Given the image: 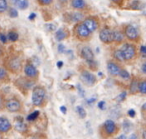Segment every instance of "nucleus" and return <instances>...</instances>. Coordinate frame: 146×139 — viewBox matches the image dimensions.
Segmentation results:
<instances>
[{
	"instance_id": "obj_8",
	"label": "nucleus",
	"mask_w": 146,
	"mask_h": 139,
	"mask_svg": "<svg viewBox=\"0 0 146 139\" xmlns=\"http://www.w3.org/2000/svg\"><path fill=\"white\" fill-rule=\"evenodd\" d=\"M80 80L82 81V83H84L87 86H93L96 83V81H97V79H96V76L92 72H90L88 70H83L80 73Z\"/></svg>"
},
{
	"instance_id": "obj_25",
	"label": "nucleus",
	"mask_w": 146,
	"mask_h": 139,
	"mask_svg": "<svg viewBox=\"0 0 146 139\" xmlns=\"http://www.w3.org/2000/svg\"><path fill=\"white\" fill-rule=\"evenodd\" d=\"M8 10V3L6 0H0V14Z\"/></svg>"
},
{
	"instance_id": "obj_23",
	"label": "nucleus",
	"mask_w": 146,
	"mask_h": 139,
	"mask_svg": "<svg viewBox=\"0 0 146 139\" xmlns=\"http://www.w3.org/2000/svg\"><path fill=\"white\" fill-rule=\"evenodd\" d=\"M8 79V73L7 70L3 67H0V82H5Z\"/></svg>"
},
{
	"instance_id": "obj_44",
	"label": "nucleus",
	"mask_w": 146,
	"mask_h": 139,
	"mask_svg": "<svg viewBox=\"0 0 146 139\" xmlns=\"http://www.w3.org/2000/svg\"><path fill=\"white\" fill-rule=\"evenodd\" d=\"M33 18H35V14H34V13H31L30 16H29V19H30V20H32Z\"/></svg>"
},
{
	"instance_id": "obj_21",
	"label": "nucleus",
	"mask_w": 146,
	"mask_h": 139,
	"mask_svg": "<svg viewBox=\"0 0 146 139\" xmlns=\"http://www.w3.org/2000/svg\"><path fill=\"white\" fill-rule=\"evenodd\" d=\"M113 57L114 59H115L116 61H118V62H125V60H124V57H123V54H122L121 50L120 49H116L115 51L113 52Z\"/></svg>"
},
{
	"instance_id": "obj_5",
	"label": "nucleus",
	"mask_w": 146,
	"mask_h": 139,
	"mask_svg": "<svg viewBox=\"0 0 146 139\" xmlns=\"http://www.w3.org/2000/svg\"><path fill=\"white\" fill-rule=\"evenodd\" d=\"M4 108L11 113L20 112L22 110V103L16 97H11V98L5 100Z\"/></svg>"
},
{
	"instance_id": "obj_1",
	"label": "nucleus",
	"mask_w": 146,
	"mask_h": 139,
	"mask_svg": "<svg viewBox=\"0 0 146 139\" xmlns=\"http://www.w3.org/2000/svg\"><path fill=\"white\" fill-rule=\"evenodd\" d=\"M92 33L85 27V25L81 22H78L73 27V35L76 39L80 41H87L91 38Z\"/></svg>"
},
{
	"instance_id": "obj_16",
	"label": "nucleus",
	"mask_w": 146,
	"mask_h": 139,
	"mask_svg": "<svg viewBox=\"0 0 146 139\" xmlns=\"http://www.w3.org/2000/svg\"><path fill=\"white\" fill-rule=\"evenodd\" d=\"M124 40H125V37H124L123 31H121L120 29H113V42L121 44Z\"/></svg>"
},
{
	"instance_id": "obj_24",
	"label": "nucleus",
	"mask_w": 146,
	"mask_h": 139,
	"mask_svg": "<svg viewBox=\"0 0 146 139\" xmlns=\"http://www.w3.org/2000/svg\"><path fill=\"white\" fill-rule=\"evenodd\" d=\"M138 92L141 93L142 95H145L146 93V81L141 80L138 82Z\"/></svg>"
},
{
	"instance_id": "obj_2",
	"label": "nucleus",
	"mask_w": 146,
	"mask_h": 139,
	"mask_svg": "<svg viewBox=\"0 0 146 139\" xmlns=\"http://www.w3.org/2000/svg\"><path fill=\"white\" fill-rule=\"evenodd\" d=\"M46 98V90L44 87L37 85L32 90V103L35 106H42Z\"/></svg>"
},
{
	"instance_id": "obj_34",
	"label": "nucleus",
	"mask_w": 146,
	"mask_h": 139,
	"mask_svg": "<svg viewBox=\"0 0 146 139\" xmlns=\"http://www.w3.org/2000/svg\"><path fill=\"white\" fill-rule=\"evenodd\" d=\"M0 41L2 43H6L7 42V37L5 36L4 34H2V33H0Z\"/></svg>"
},
{
	"instance_id": "obj_38",
	"label": "nucleus",
	"mask_w": 146,
	"mask_h": 139,
	"mask_svg": "<svg viewBox=\"0 0 146 139\" xmlns=\"http://www.w3.org/2000/svg\"><path fill=\"white\" fill-rule=\"evenodd\" d=\"M104 105H105V102H104V101H100V102L98 103V107H99L100 109H103Z\"/></svg>"
},
{
	"instance_id": "obj_14",
	"label": "nucleus",
	"mask_w": 146,
	"mask_h": 139,
	"mask_svg": "<svg viewBox=\"0 0 146 139\" xmlns=\"http://www.w3.org/2000/svg\"><path fill=\"white\" fill-rule=\"evenodd\" d=\"M12 128V124L6 117H0V134H5Z\"/></svg>"
},
{
	"instance_id": "obj_41",
	"label": "nucleus",
	"mask_w": 146,
	"mask_h": 139,
	"mask_svg": "<svg viewBox=\"0 0 146 139\" xmlns=\"http://www.w3.org/2000/svg\"><path fill=\"white\" fill-rule=\"evenodd\" d=\"M111 1L116 3V4H121V2H122V0H111Z\"/></svg>"
},
{
	"instance_id": "obj_26",
	"label": "nucleus",
	"mask_w": 146,
	"mask_h": 139,
	"mask_svg": "<svg viewBox=\"0 0 146 139\" xmlns=\"http://www.w3.org/2000/svg\"><path fill=\"white\" fill-rule=\"evenodd\" d=\"M118 76L121 77L123 80H129V79H130L129 72H128L127 70H125V69H122V68H121V70H120L119 75H118Z\"/></svg>"
},
{
	"instance_id": "obj_28",
	"label": "nucleus",
	"mask_w": 146,
	"mask_h": 139,
	"mask_svg": "<svg viewBox=\"0 0 146 139\" xmlns=\"http://www.w3.org/2000/svg\"><path fill=\"white\" fill-rule=\"evenodd\" d=\"M76 112H77V114L79 115V117H81V118H85L86 117V111L82 106L76 107Z\"/></svg>"
},
{
	"instance_id": "obj_45",
	"label": "nucleus",
	"mask_w": 146,
	"mask_h": 139,
	"mask_svg": "<svg viewBox=\"0 0 146 139\" xmlns=\"http://www.w3.org/2000/svg\"><path fill=\"white\" fill-rule=\"evenodd\" d=\"M61 110H62V112H63V113H66V108H65L64 106L61 107Z\"/></svg>"
},
{
	"instance_id": "obj_12",
	"label": "nucleus",
	"mask_w": 146,
	"mask_h": 139,
	"mask_svg": "<svg viewBox=\"0 0 146 139\" xmlns=\"http://www.w3.org/2000/svg\"><path fill=\"white\" fill-rule=\"evenodd\" d=\"M14 128L17 132L21 133V134H25L27 132L28 126L22 117H16L14 120Z\"/></svg>"
},
{
	"instance_id": "obj_4",
	"label": "nucleus",
	"mask_w": 146,
	"mask_h": 139,
	"mask_svg": "<svg viewBox=\"0 0 146 139\" xmlns=\"http://www.w3.org/2000/svg\"><path fill=\"white\" fill-rule=\"evenodd\" d=\"M124 37L127 38L130 42H137L140 39L139 29L133 24H127L123 28Z\"/></svg>"
},
{
	"instance_id": "obj_33",
	"label": "nucleus",
	"mask_w": 146,
	"mask_h": 139,
	"mask_svg": "<svg viewBox=\"0 0 146 139\" xmlns=\"http://www.w3.org/2000/svg\"><path fill=\"white\" fill-rule=\"evenodd\" d=\"M117 139H136V137H135V135H132L131 137H127L125 134H122V135H120Z\"/></svg>"
},
{
	"instance_id": "obj_42",
	"label": "nucleus",
	"mask_w": 146,
	"mask_h": 139,
	"mask_svg": "<svg viewBox=\"0 0 146 139\" xmlns=\"http://www.w3.org/2000/svg\"><path fill=\"white\" fill-rule=\"evenodd\" d=\"M142 72L146 73V64H145V63H144V64L142 65Z\"/></svg>"
},
{
	"instance_id": "obj_30",
	"label": "nucleus",
	"mask_w": 146,
	"mask_h": 139,
	"mask_svg": "<svg viewBox=\"0 0 146 139\" xmlns=\"http://www.w3.org/2000/svg\"><path fill=\"white\" fill-rule=\"evenodd\" d=\"M27 6H28V0H21V2L18 7L23 10V9L27 8Z\"/></svg>"
},
{
	"instance_id": "obj_46",
	"label": "nucleus",
	"mask_w": 146,
	"mask_h": 139,
	"mask_svg": "<svg viewBox=\"0 0 146 139\" xmlns=\"http://www.w3.org/2000/svg\"><path fill=\"white\" fill-rule=\"evenodd\" d=\"M62 61H59V62L58 63H57V66H58V67H61V66H62Z\"/></svg>"
},
{
	"instance_id": "obj_15",
	"label": "nucleus",
	"mask_w": 146,
	"mask_h": 139,
	"mask_svg": "<svg viewBox=\"0 0 146 139\" xmlns=\"http://www.w3.org/2000/svg\"><path fill=\"white\" fill-rule=\"evenodd\" d=\"M107 70L111 76H118L121 70V67L115 62V61H108L107 62Z\"/></svg>"
},
{
	"instance_id": "obj_13",
	"label": "nucleus",
	"mask_w": 146,
	"mask_h": 139,
	"mask_svg": "<svg viewBox=\"0 0 146 139\" xmlns=\"http://www.w3.org/2000/svg\"><path fill=\"white\" fill-rule=\"evenodd\" d=\"M80 56H81L86 62L94 60V53L89 46H83L80 49Z\"/></svg>"
},
{
	"instance_id": "obj_40",
	"label": "nucleus",
	"mask_w": 146,
	"mask_h": 139,
	"mask_svg": "<svg viewBox=\"0 0 146 139\" xmlns=\"http://www.w3.org/2000/svg\"><path fill=\"white\" fill-rule=\"evenodd\" d=\"M4 54V49H3V47L0 45V57L2 56V55Z\"/></svg>"
},
{
	"instance_id": "obj_6",
	"label": "nucleus",
	"mask_w": 146,
	"mask_h": 139,
	"mask_svg": "<svg viewBox=\"0 0 146 139\" xmlns=\"http://www.w3.org/2000/svg\"><path fill=\"white\" fill-rule=\"evenodd\" d=\"M5 65H6L7 69L12 73L20 72L23 66L22 60L18 56H12L10 58H8V60L6 61V64Z\"/></svg>"
},
{
	"instance_id": "obj_11",
	"label": "nucleus",
	"mask_w": 146,
	"mask_h": 139,
	"mask_svg": "<svg viewBox=\"0 0 146 139\" xmlns=\"http://www.w3.org/2000/svg\"><path fill=\"white\" fill-rule=\"evenodd\" d=\"M23 71H24L25 76L30 79H36L39 75V72H38V70H37L36 66L33 65L32 63H30V62L26 63V64L24 65Z\"/></svg>"
},
{
	"instance_id": "obj_17",
	"label": "nucleus",
	"mask_w": 146,
	"mask_h": 139,
	"mask_svg": "<svg viewBox=\"0 0 146 139\" xmlns=\"http://www.w3.org/2000/svg\"><path fill=\"white\" fill-rule=\"evenodd\" d=\"M67 37H68V32H67V29L65 28H59L55 32V38L57 41H62L66 39Z\"/></svg>"
},
{
	"instance_id": "obj_20",
	"label": "nucleus",
	"mask_w": 146,
	"mask_h": 139,
	"mask_svg": "<svg viewBox=\"0 0 146 139\" xmlns=\"http://www.w3.org/2000/svg\"><path fill=\"white\" fill-rule=\"evenodd\" d=\"M138 82L139 81L136 80V79H133L130 83V86H129V92L131 94H136L138 92Z\"/></svg>"
},
{
	"instance_id": "obj_18",
	"label": "nucleus",
	"mask_w": 146,
	"mask_h": 139,
	"mask_svg": "<svg viewBox=\"0 0 146 139\" xmlns=\"http://www.w3.org/2000/svg\"><path fill=\"white\" fill-rule=\"evenodd\" d=\"M69 16V21L72 23H78L81 22L83 19V14L80 12H72L68 15Z\"/></svg>"
},
{
	"instance_id": "obj_37",
	"label": "nucleus",
	"mask_w": 146,
	"mask_h": 139,
	"mask_svg": "<svg viewBox=\"0 0 146 139\" xmlns=\"http://www.w3.org/2000/svg\"><path fill=\"white\" fill-rule=\"evenodd\" d=\"M13 2V4L15 5V6H17L18 7L19 6V4H20V2H21V0H11Z\"/></svg>"
},
{
	"instance_id": "obj_29",
	"label": "nucleus",
	"mask_w": 146,
	"mask_h": 139,
	"mask_svg": "<svg viewBox=\"0 0 146 139\" xmlns=\"http://www.w3.org/2000/svg\"><path fill=\"white\" fill-rule=\"evenodd\" d=\"M8 14L11 18H15V17L18 16V11H17L16 8H14V7H11V8L8 9Z\"/></svg>"
},
{
	"instance_id": "obj_32",
	"label": "nucleus",
	"mask_w": 146,
	"mask_h": 139,
	"mask_svg": "<svg viewBox=\"0 0 146 139\" xmlns=\"http://www.w3.org/2000/svg\"><path fill=\"white\" fill-rule=\"evenodd\" d=\"M4 104H5V99L2 95H0V111H2L4 109Z\"/></svg>"
},
{
	"instance_id": "obj_22",
	"label": "nucleus",
	"mask_w": 146,
	"mask_h": 139,
	"mask_svg": "<svg viewBox=\"0 0 146 139\" xmlns=\"http://www.w3.org/2000/svg\"><path fill=\"white\" fill-rule=\"evenodd\" d=\"M18 38H19V35L16 31L11 30L8 32V35H7V40L11 41V42H15V41L18 40Z\"/></svg>"
},
{
	"instance_id": "obj_35",
	"label": "nucleus",
	"mask_w": 146,
	"mask_h": 139,
	"mask_svg": "<svg viewBox=\"0 0 146 139\" xmlns=\"http://www.w3.org/2000/svg\"><path fill=\"white\" fill-rule=\"evenodd\" d=\"M140 52L142 53V56H145L146 55V47L142 45V46L140 47Z\"/></svg>"
},
{
	"instance_id": "obj_27",
	"label": "nucleus",
	"mask_w": 146,
	"mask_h": 139,
	"mask_svg": "<svg viewBox=\"0 0 146 139\" xmlns=\"http://www.w3.org/2000/svg\"><path fill=\"white\" fill-rule=\"evenodd\" d=\"M38 116H39V111L35 110V111H33V112H31L30 114L27 116V120L28 121H34L38 118Z\"/></svg>"
},
{
	"instance_id": "obj_7",
	"label": "nucleus",
	"mask_w": 146,
	"mask_h": 139,
	"mask_svg": "<svg viewBox=\"0 0 146 139\" xmlns=\"http://www.w3.org/2000/svg\"><path fill=\"white\" fill-rule=\"evenodd\" d=\"M99 38L104 44H111L113 42V29L109 27H104L100 30Z\"/></svg>"
},
{
	"instance_id": "obj_36",
	"label": "nucleus",
	"mask_w": 146,
	"mask_h": 139,
	"mask_svg": "<svg viewBox=\"0 0 146 139\" xmlns=\"http://www.w3.org/2000/svg\"><path fill=\"white\" fill-rule=\"evenodd\" d=\"M128 115H129L130 117H134L135 116V111H134L133 109H130V110L128 111Z\"/></svg>"
},
{
	"instance_id": "obj_39",
	"label": "nucleus",
	"mask_w": 146,
	"mask_h": 139,
	"mask_svg": "<svg viewBox=\"0 0 146 139\" xmlns=\"http://www.w3.org/2000/svg\"><path fill=\"white\" fill-rule=\"evenodd\" d=\"M125 95H126V93H125V92L121 93V94H120V96H119V98H118V100L121 101V99H122V100H123V99L125 98Z\"/></svg>"
},
{
	"instance_id": "obj_31",
	"label": "nucleus",
	"mask_w": 146,
	"mask_h": 139,
	"mask_svg": "<svg viewBox=\"0 0 146 139\" xmlns=\"http://www.w3.org/2000/svg\"><path fill=\"white\" fill-rule=\"evenodd\" d=\"M52 2H53V0H38L39 4L44 5V6H46V5H50Z\"/></svg>"
},
{
	"instance_id": "obj_9",
	"label": "nucleus",
	"mask_w": 146,
	"mask_h": 139,
	"mask_svg": "<svg viewBox=\"0 0 146 139\" xmlns=\"http://www.w3.org/2000/svg\"><path fill=\"white\" fill-rule=\"evenodd\" d=\"M82 23L85 25V27L91 33L95 32V31L98 29V27H99V20H98V19L96 18L95 16H88V17H86V18L84 19L83 21H82Z\"/></svg>"
},
{
	"instance_id": "obj_3",
	"label": "nucleus",
	"mask_w": 146,
	"mask_h": 139,
	"mask_svg": "<svg viewBox=\"0 0 146 139\" xmlns=\"http://www.w3.org/2000/svg\"><path fill=\"white\" fill-rule=\"evenodd\" d=\"M119 49L121 50L125 61H132L137 56V49H136V46L133 43H130V42L123 43L121 48Z\"/></svg>"
},
{
	"instance_id": "obj_19",
	"label": "nucleus",
	"mask_w": 146,
	"mask_h": 139,
	"mask_svg": "<svg viewBox=\"0 0 146 139\" xmlns=\"http://www.w3.org/2000/svg\"><path fill=\"white\" fill-rule=\"evenodd\" d=\"M71 6L76 10H82L86 7L85 0H71Z\"/></svg>"
},
{
	"instance_id": "obj_10",
	"label": "nucleus",
	"mask_w": 146,
	"mask_h": 139,
	"mask_svg": "<svg viewBox=\"0 0 146 139\" xmlns=\"http://www.w3.org/2000/svg\"><path fill=\"white\" fill-rule=\"evenodd\" d=\"M102 128H103L104 133H105L107 136H113L118 131L117 124H116L113 120H110V119L109 120H106L105 122L103 123Z\"/></svg>"
},
{
	"instance_id": "obj_43",
	"label": "nucleus",
	"mask_w": 146,
	"mask_h": 139,
	"mask_svg": "<svg viewBox=\"0 0 146 139\" xmlns=\"http://www.w3.org/2000/svg\"><path fill=\"white\" fill-rule=\"evenodd\" d=\"M58 50L60 51V52H62V51L64 50V46H63V45H59V46H58Z\"/></svg>"
}]
</instances>
